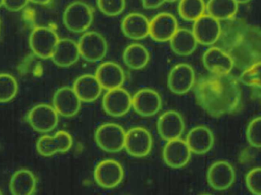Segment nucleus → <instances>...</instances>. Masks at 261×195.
<instances>
[{"label":"nucleus","mask_w":261,"mask_h":195,"mask_svg":"<svg viewBox=\"0 0 261 195\" xmlns=\"http://www.w3.org/2000/svg\"><path fill=\"white\" fill-rule=\"evenodd\" d=\"M153 147L151 134L147 129L135 127L126 132L125 149L127 153L134 157L147 156Z\"/></svg>","instance_id":"9"},{"label":"nucleus","mask_w":261,"mask_h":195,"mask_svg":"<svg viewBox=\"0 0 261 195\" xmlns=\"http://www.w3.org/2000/svg\"><path fill=\"white\" fill-rule=\"evenodd\" d=\"M0 195H3V194L1 193V191H0Z\"/></svg>","instance_id":"42"},{"label":"nucleus","mask_w":261,"mask_h":195,"mask_svg":"<svg viewBox=\"0 0 261 195\" xmlns=\"http://www.w3.org/2000/svg\"><path fill=\"white\" fill-rule=\"evenodd\" d=\"M238 4H245V3H249L251 0H234Z\"/></svg>","instance_id":"39"},{"label":"nucleus","mask_w":261,"mask_h":195,"mask_svg":"<svg viewBox=\"0 0 261 195\" xmlns=\"http://www.w3.org/2000/svg\"><path fill=\"white\" fill-rule=\"evenodd\" d=\"M176 1V0H169V2H175Z\"/></svg>","instance_id":"41"},{"label":"nucleus","mask_w":261,"mask_h":195,"mask_svg":"<svg viewBox=\"0 0 261 195\" xmlns=\"http://www.w3.org/2000/svg\"><path fill=\"white\" fill-rule=\"evenodd\" d=\"M95 76L102 89L107 91L121 88L125 80L124 70L119 64L113 62H106L101 64L96 70Z\"/></svg>","instance_id":"21"},{"label":"nucleus","mask_w":261,"mask_h":195,"mask_svg":"<svg viewBox=\"0 0 261 195\" xmlns=\"http://www.w3.org/2000/svg\"><path fill=\"white\" fill-rule=\"evenodd\" d=\"M29 0H3V6L11 12H18L24 9Z\"/></svg>","instance_id":"36"},{"label":"nucleus","mask_w":261,"mask_h":195,"mask_svg":"<svg viewBox=\"0 0 261 195\" xmlns=\"http://www.w3.org/2000/svg\"><path fill=\"white\" fill-rule=\"evenodd\" d=\"M206 11V4L204 0H180L178 5V12L182 19L196 21Z\"/></svg>","instance_id":"30"},{"label":"nucleus","mask_w":261,"mask_h":195,"mask_svg":"<svg viewBox=\"0 0 261 195\" xmlns=\"http://www.w3.org/2000/svg\"><path fill=\"white\" fill-rule=\"evenodd\" d=\"M59 40L58 34L54 29L40 26L31 32L29 45L37 57L42 59H48L51 58Z\"/></svg>","instance_id":"5"},{"label":"nucleus","mask_w":261,"mask_h":195,"mask_svg":"<svg viewBox=\"0 0 261 195\" xmlns=\"http://www.w3.org/2000/svg\"><path fill=\"white\" fill-rule=\"evenodd\" d=\"M178 22L174 15L162 12L150 21V36L159 42L170 41L178 30Z\"/></svg>","instance_id":"17"},{"label":"nucleus","mask_w":261,"mask_h":195,"mask_svg":"<svg viewBox=\"0 0 261 195\" xmlns=\"http://www.w3.org/2000/svg\"><path fill=\"white\" fill-rule=\"evenodd\" d=\"M32 3H35L38 5H46L50 3L51 0H29Z\"/></svg>","instance_id":"38"},{"label":"nucleus","mask_w":261,"mask_h":195,"mask_svg":"<svg viewBox=\"0 0 261 195\" xmlns=\"http://www.w3.org/2000/svg\"><path fill=\"white\" fill-rule=\"evenodd\" d=\"M36 187L35 175L26 169L15 172L9 183V189L12 195H33Z\"/></svg>","instance_id":"26"},{"label":"nucleus","mask_w":261,"mask_h":195,"mask_svg":"<svg viewBox=\"0 0 261 195\" xmlns=\"http://www.w3.org/2000/svg\"><path fill=\"white\" fill-rule=\"evenodd\" d=\"M214 135L210 128L205 126H198L187 133V145L192 153L202 155L208 153L214 145Z\"/></svg>","instance_id":"22"},{"label":"nucleus","mask_w":261,"mask_h":195,"mask_svg":"<svg viewBox=\"0 0 261 195\" xmlns=\"http://www.w3.org/2000/svg\"><path fill=\"white\" fill-rule=\"evenodd\" d=\"M199 105L213 117L229 115L239 107L242 98L237 78L230 74L204 78L196 88Z\"/></svg>","instance_id":"2"},{"label":"nucleus","mask_w":261,"mask_h":195,"mask_svg":"<svg viewBox=\"0 0 261 195\" xmlns=\"http://www.w3.org/2000/svg\"><path fill=\"white\" fill-rule=\"evenodd\" d=\"M0 24H1V23H0Z\"/></svg>","instance_id":"44"},{"label":"nucleus","mask_w":261,"mask_h":195,"mask_svg":"<svg viewBox=\"0 0 261 195\" xmlns=\"http://www.w3.org/2000/svg\"><path fill=\"white\" fill-rule=\"evenodd\" d=\"M191 153L186 141L178 138L167 141L163 150V158L168 166L180 169L188 163Z\"/></svg>","instance_id":"15"},{"label":"nucleus","mask_w":261,"mask_h":195,"mask_svg":"<svg viewBox=\"0 0 261 195\" xmlns=\"http://www.w3.org/2000/svg\"><path fill=\"white\" fill-rule=\"evenodd\" d=\"M63 21L70 32L74 33L86 32L93 23V9L84 2H73L64 10Z\"/></svg>","instance_id":"3"},{"label":"nucleus","mask_w":261,"mask_h":195,"mask_svg":"<svg viewBox=\"0 0 261 195\" xmlns=\"http://www.w3.org/2000/svg\"><path fill=\"white\" fill-rule=\"evenodd\" d=\"M239 79L248 87L261 89V61L245 69Z\"/></svg>","instance_id":"32"},{"label":"nucleus","mask_w":261,"mask_h":195,"mask_svg":"<svg viewBox=\"0 0 261 195\" xmlns=\"http://www.w3.org/2000/svg\"><path fill=\"white\" fill-rule=\"evenodd\" d=\"M248 143L256 148H261V117L254 118L247 128Z\"/></svg>","instance_id":"34"},{"label":"nucleus","mask_w":261,"mask_h":195,"mask_svg":"<svg viewBox=\"0 0 261 195\" xmlns=\"http://www.w3.org/2000/svg\"><path fill=\"white\" fill-rule=\"evenodd\" d=\"M161 106V96L152 89H141L132 96V107L141 116H153L159 112Z\"/></svg>","instance_id":"16"},{"label":"nucleus","mask_w":261,"mask_h":195,"mask_svg":"<svg viewBox=\"0 0 261 195\" xmlns=\"http://www.w3.org/2000/svg\"><path fill=\"white\" fill-rule=\"evenodd\" d=\"M82 102H93L100 97L102 86L96 76L91 74L83 75L75 80L73 87Z\"/></svg>","instance_id":"24"},{"label":"nucleus","mask_w":261,"mask_h":195,"mask_svg":"<svg viewBox=\"0 0 261 195\" xmlns=\"http://www.w3.org/2000/svg\"><path fill=\"white\" fill-rule=\"evenodd\" d=\"M16 79L9 73H0V103L12 101L18 93Z\"/></svg>","instance_id":"31"},{"label":"nucleus","mask_w":261,"mask_h":195,"mask_svg":"<svg viewBox=\"0 0 261 195\" xmlns=\"http://www.w3.org/2000/svg\"><path fill=\"white\" fill-rule=\"evenodd\" d=\"M202 62L205 68L213 74H230L234 67L231 57L218 47L208 49L204 53Z\"/></svg>","instance_id":"18"},{"label":"nucleus","mask_w":261,"mask_h":195,"mask_svg":"<svg viewBox=\"0 0 261 195\" xmlns=\"http://www.w3.org/2000/svg\"><path fill=\"white\" fill-rule=\"evenodd\" d=\"M78 46L81 56L91 63L102 61L108 50L107 40L96 32H85L80 38Z\"/></svg>","instance_id":"6"},{"label":"nucleus","mask_w":261,"mask_h":195,"mask_svg":"<svg viewBox=\"0 0 261 195\" xmlns=\"http://www.w3.org/2000/svg\"><path fill=\"white\" fill-rule=\"evenodd\" d=\"M206 11L218 21H230L236 18L239 4L234 0H208Z\"/></svg>","instance_id":"28"},{"label":"nucleus","mask_w":261,"mask_h":195,"mask_svg":"<svg viewBox=\"0 0 261 195\" xmlns=\"http://www.w3.org/2000/svg\"><path fill=\"white\" fill-rule=\"evenodd\" d=\"M81 57L78 43L68 38L60 39L51 59L60 67H69L77 62Z\"/></svg>","instance_id":"23"},{"label":"nucleus","mask_w":261,"mask_h":195,"mask_svg":"<svg viewBox=\"0 0 261 195\" xmlns=\"http://www.w3.org/2000/svg\"><path fill=\"white\" fill-rule=\"evenodd\" d=\"M221 48L232 59L234 67L245 70L261 61V27L242 19L228 21L222 27Z\"/></svg>","instance_id":"1"},{"label":"nucleus","mask_w":261,"mask_h":195,"mask_svg":"<svg viewBox=\"0 0 261 195\" xmlns=\"http://www.w3.org/2000/svg\"><path fill=\"white\" fill-rule=\"evenodd\" d=\"M102 107L110 116H124L132 107V96L122 87L108 90L102 99Z\"/></svg>","instance_id":"12"},{"label":"nucleus","mask_w":261,"mask_h":195,"mask_svg":"<svg viewBox=\"0 0 261 195\" xmlns=\"http://www.w3.org/2000/svg\"><path fill=\"white\" fill-rule=\"evenodd\" d=\"M81 101L73 88L62 87L54 95L53 107L58 115L65 118H71L79 112Z\"/></svg>","instance_id":"19"},{"label":"nucleus","mask_w":261,"mask_h":195,"mask_svg":"<svg viewBox=\"0 0 261 195\" xmlns=\"http://www.w3.org/2000/svg\"><path fill=\"white\" fill-rule=\"evenodd\" d=\"M2 6H3V0H0V7H1Z\"/></svg>","instance_id":"40"},{"label":"nucleus","mask_w":261,"mask_h":195,"mask_svg":"<svg viewBox=\"0 0 261 195\" xmlns=\"http://www.w3.org/2000/svg\"><path fill=\"white\" fill-rule=\"evenodd\" d=\"M185 129L184 118L176 110L164 112L158 121V130L160 136L164 141L180 138Z\"/></svg>","instance_id":"20"},{"label":"nucleus","mask_w":261,"mask_h":195,"mask_svg":"<svg viewBox=\"0 0 261 195\" xmlns=\"http://www.w3.org/2000/svg\"><path fill=\"white\" fill-rule=\"evenodd\" d=\"M169 0H141L143 6L147 9H158Z\"/></svg>","instance_id":"37"},{"label":"nucleus","mask_w":261,"mask_h":195,"mask_svg":"<svg viewBox=\"0 0 261 195\" xmlns=\"http://www.w3.org/2000/svg\"><path fill=\"white\" fill-rule=\"evenodd\" d=\"M248 190L254 195H261V168L251 170L246 176Z\"/></svg>","instance_id":"35"},{"label":"nucleus","mask_w":261,"mask_h":195,"mask_svg":"<svg viewBox=\"0 0 261 195\" xmlns=\"http://www.w3.org/2000/svg\"><path fill=\"white\" fill-rule=\"evenodd\" d=\"M169 89L172 93L184 95L188 93L195 83V72L189 64H177L169 73Z\"/></svg>","instance_id":"14"},{"label":"nucleus","mask_w":261,"mask_h":195,"mask_svg":"<svg viewBox=\"0 0 261 195\" xmlns=\"http://www.w3.org/2000/svg\"><path fill=\"white\" fill-rule=\"evenodd\" d=\"M202 195H212V194H202Z\"/></svg>","instance_id":"43"},{"label":"nucleus","mask_w":261,"mask_h":195,"mask_svg":"<svg viewBox=\"0 0 261 195\" xmlns=\"http://www.w3.org/2000/svg\"><path fill=\"white\" fill-rule=\"evenodd\" d=\"M236 172L229 162L218 161L208 169L207 181L211 188L216 191H225L234 183Z\"/></svg>","instance_id":"13"},{"label":"nucleus","mask_w":261,"mask_h":195,"mask_svg":"<svg viewBox=\"0 0 261 195\" xmlns=\"http://www.w3.org/2000/svg\"><path fill=\"white\" fill-rule=\"evenodd\" d=\"M125 177L123 167L114 159H105L97 164L94 170L96 183L105 189H112L120 185Z\"/></svg>","instance_id":"7"},{"label":"nucleus","mask_w":261,"mask_h":195,"mask_svg":"<svg viewBox=\"0 0 261 195\" xmlns=\"http://www.w3.org/2000/svg\"><path fill=\"white\" fill-rule=\"evenodd\" d=\"M58 113L55 107L47 104H39L32 107L28 115V121L35 131L48 133L58 124Z\"/></svg>","instance_id":"8"},{"label":"nucleus","mask_w":261,"mask_h":195,"mask_svg":"<svg viewBox=\"0 0 261 195\" xmlns=\"http://www.w3.org/2000/svg\"><path fill=\"white\" fill-rule=\"evenodd\" d=\"M122 30L124 35L130 39H144L150 35V21L145 15L134 12L124 18Z\"/></svg>","instance_id":"25"},{"label":"nucleus","mask_w":261,"mask_h":195,"mask_svg":"<svg viewBox=\"0 0 261 195\" xmlns=\"http://www.w3.org/2000/svg\"><path fill=\"white\" fill-rule=\"evenodd\" d=\"M73 138L68 132L61 130L54 136H43L38 139L37 150L41 156L48 157L58 153H66L73 146Z\"/></svg>","instance_id":"10"},{"label":"nucleus","mask_w":261,"mask_h":195,"mask_svg":"<svg viewBox=\"0 0 261 195\" xmlns=\"http://www.w3.org/2000/svg\"><path fill=\"white\" fill-rule=\"evenodd\" d=\"M125 65L132 70L144 68L150 61V53L142 44H132L125 48L123 53Z\"/></svg>","instance_id":"29"},{"label":"nucleus","mask_w":261,"mask_h":195,"mask_svg":"<svg viewBox=\"0 0 261 195\" xmlns=\"http://www.w3.org/2000/svg\"><path fill=\"white\" fill-rule=\"evenodd\" d=\"M99 10L107 16H117L125 10L126 0H97Z\"/></svg>","instance_id":"33"},{"label":"nucleus","mask_w":261,"mask_h":195,"mask_svg":"<svg viewBox=\"0 0 261 195\" xmlns=\"http://www.w3.org/2000/svg\"><path fill=\"white\" fill-rule=\"evenodd\" d=\"M222 29L220 21L210 15H204L194 21L193 32L198 44L210 46L219 41Z\"/></svg>","instance_id":"11"},{"label":"nucleus","mask_w":261,"mask_h":195,"mask_svg":"<svg viewBox=\"0 0 261 195\" xmlns=\"http://www.w3.org/2000/svg\"><path fill=\"white\" fill-rule=\"evenodd\" d=\"M172 50L179 56H189L196 50L198 41L193 31L179 29L170 41Z\"/></svg>","instance_id":"27"},{"label":"nucleus","mask_w":261,"mask_h":195,"mask_svg":"<svg viewBox=\"0 0 261 195\" xmlns=\"http://www.w3.org/2000/svg\"><path fill=\"white\" fill-rule=\"evenodd\" d=\"M126 132L122 126L107 123L98 127L95 139L99 148L108 153H118L125 148Z\"/></svg>","instance_id":"4"}]
</instances>
